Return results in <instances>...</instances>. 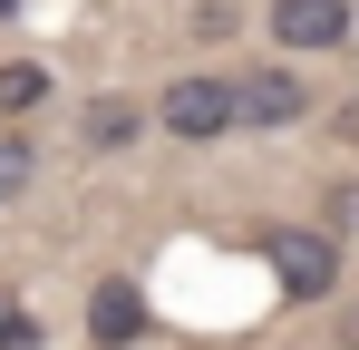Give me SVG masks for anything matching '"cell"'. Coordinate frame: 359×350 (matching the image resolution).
<instances>
[{
    "label": "cell",
    "mask_w": 359,
    "mask_h": 350,
    "mask_svg": "<svg viewBox=\"0 0 359 350\" xmlns=\"http://www.w3.org/2000/svg\"><path fill=\"white\" fill-rule=\"evenodd\" d=\"M156 127H165V136H184V146H224V136L243 127L233 78H214V68H184L175 88L156 98Z\"/></svg>",
    "instance_id": "obj_2"
},
{
    "label": "cell",
    "mask_w": 359,
    "mask_h": 350,
    "mask_svg": "<svg viewBox=\"0 0 359 350\" xmlns=\"http://www.w3.org/2000/svg\"><path fill=\"white\" fill-rule=\"evenodd\" d=\"M136 127H146L136 98H88V108H78V136H88L97 156H126V146H136Z\"/></svg>",
    "instance_id": "obj_6"
},
{
    "label": "cell",
    "mask_w": 359,
    "mask_h": 350,
    "mask_svg": "<svg viewBox=\"0 0 359 350\" xmlns=\"http://www.w3.org/2000/svg\"><path fill=\"white\" fill-rule=\"evenodd\" d=\"M340 350H359V292H340Z\"/></svg>",
    "instance_id": "obj_10"
},
{
    "label": "cell",
    "mask_w": 359,
    "mask_h": 350,
    "mask_svg": "<svg viewBox=\"0 0 359 350\" xmlns=\"http://www.w3.org/2000/svg\"><path fill=\"white\" fill-rule=\"evenodd\" d=\"M233 98H243V127H292V117H311V88H301V68H243L233 78Z\"/></svg>",
    "instance_id": "obj_4"
},
{
    "label": "cell",
    "mask_w": 359,
    "mask_h": 350,
    "mask_svg": "<svg viewBox=\"0 0 359 350\" xmlns=\"http://www.w3.org/2000/svg\"><path fill=\"white\" fill-rule=\"evenodd\" d=\"M20 10H29V0H0V30H10V20H20Z\"/></svg>",
    "instance_id": "obj_12"
},
{
    "label": "cell",
    "mask_w": 359,
    "mask_h": 350,
    "mask_svg": "<svg viewBox=\"0 0 359 350\" xmlns=\"http://www.w3.org/2000/svg\"><path fill=\"white\" fill-rule=\"evenodd\" d=\"M262 263L282 302H340V233L330 224H262Z\"/></svg>",
    "instance_id": "obj_1"
},
{
    "label": "cell",
    "mask_w": 359,
    "mask_h": 350,
    "mask_svg": "<svg viewBox=\"0 0 359 350\" xmlns=\"http://www.w3.org/2000/svg\"><path fill=\"white\" fill-rule=\"evenodd\" d=\"M146 321H156V311H146V283H136V273L88 283V341H97V350H136Z\"/></svg>",
    "instance_id": "obj_3"
},
{
    "label": "cell",
    "mask_w": 359,
    "mask_h": 350,
    "mask_svg": "<svg viewBox=\"0 0 359 350\" xmlns=\"http://www.w3.org/2000/svg\"><path fill=\"white\" fill-rule=\"evenodd\" d=\"M272 39H282L292 58L340 49V39H350V0H272Z\"/></svg>",
    "instance_id": "obj_5"
},
{
    "label": "cell",
    "mask_w": 359,
    "mask_h": 350,
    "mask_svg": "<svg viewBox=\"0 0 359 350\" xmlns=\"http://www.w3.org/2000/svg\"><path fill=\"white\" fill-rule=\"evenodd\" d=\"M0 350H39V311H29L10 283H0Z\"/></svg>",
    "instance_id": "obj_9"
},
{
    "label": "cell",
    "mask_w": 359,
    "mask_h": 350,
    "mask_svg": "<svg viewBox=\"0 0 359 350\" xmlns=\"http://www.w3.org/2000/svg\"><path fill=\"white\" fill-rule=\"evenodd\" d=\"M49 108V68L39 58H0V117L20 127V117H39Z\"/></svg>",
    "instance_id": "obj_7"
},
{
    "label": "cell",
    "mask_w": 359,
    "mask_h": 350,
    "mask_svg": "<svg viewBox=\"0 0 359 350\" xmlns=\"http://www.w3.org/2000/svg\"><path fill=\"white\" fill-rule=\"evenodd\" d=\"M29 166H39V156H29V136H20V127H0V205H10V195H29Z\"/></svg>",
    "instance_id": "obj_8"
},
{
    "label": "cell",
    "mask_w": 359,
    "mask_h": 350,
    "mask_svg": "<svg viewBox=\"0 0 359 350\" xmlns=\"http://www.w3.org/2000/svg\"><path fill=\"white\" fill-rule=\"evenodd\" d=\"M330 214H340V224H359V185H350V195L330 185ZM340 224H330V233H340Z\"/></svg>",
    "instance_id": "obj_11"
}]
</instances>
